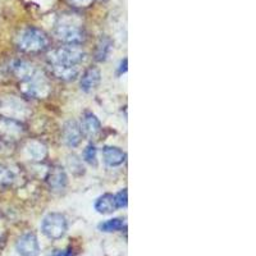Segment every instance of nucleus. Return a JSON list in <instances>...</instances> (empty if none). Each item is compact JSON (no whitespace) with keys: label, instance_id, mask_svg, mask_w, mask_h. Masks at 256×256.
<instances>
[{"label":"nucleus","instance_id":"obj_1","mask_svg":"<svg viewBox=\"0 0 256 256\" xmlns=\"http://www.w3.org/2000/svg\"><path fill=\"white\" fill-rule=\"evenodd\" d=\"M86 59L81 45L67 44L50 52L49 66L52 74L64 81H72L80 73V67Z\"/></svg>","mask_w":256,"mask_h":256},{"label":"nucleus","instance_id":"obj_2","mask_svg":"<svg viewBox=\"0 0 256 256\" xmlns=\"http://www.w3.org/2000/svg\"><path fill=\"white\" fill-rule=\"evenodd\" d=\"M20 90L32 99H45L50 94V84L44 73L34 67L20 78Z\"/></svg>","mask_w":256,"mask_h":256},{"label":"nucleus","instance_id":"obj_3","mask_svg":"<svg viewBox=\"0 0 256 256\" xmlns=\"http://www.w3.org/2000/svg\"><path fill=\"white\" fill-rule=\"evenodd\" d=\"M56 34L58 38L66 44L81 45L84 40V31L82 24L77 18L70 16H63L56 26Z\"/></svg>","mask_w":256,"mask_h":256},{"label":"nucleus","instance_id":"obj_4","mask_svg":"<svg viewBox=\"0 0 256 256\" xmlns=\"http://www.w3.org/2000/svg\"><path fill=\"white\" fill-rule=\"evenodd\" d=\"M49 38L41 28L27 27L18 36V48L24 52H41L49 48Z\"/></svg>","mask_w":256,"mask_h":256},{"label":"nucleus","instance_id":"obj_5","mask_svg":"<svg viewBox=\"0 0 256 256\" xmlns=\"http://www.w3.org/2000/svg\"><path fill=\"white\" fill-rule=\"evenodd\" d=\"M67 219L60 212H50L41 223V230L50 240H59L66 234Z\"/></svg>","mask_w":256,"mask_h":256},{"label":"nucleus","instance_id":"obj_6","mask_svg":"<svg viewBox=\"0 0 256 256\" xmlns=\"http://www.w3.org/2000/svg\"><path fill=\"white\" fill-rule=\"evenodd\" d=\"M16 248L20 256H38L40 254V244L35 233L22 234L18 238Z\"/></svg>","mask_w":256,"mask_h":256},{"label":"nucleus","instance_id":"obj_7","mask_svg":"<svg viewBox=\"0 0 256 256\" xmlns=\"http://www.w3.org/2000/svg\"><path fill=\"white\" fill-rule=\"evenodd\" d=\"M82 136H84V134H82L81 127H80V124L77 122L70 120V122L64 124L63 140L70 148H76V146H78L82 141Z\"/></svg>","mask_w":256,"mask_h":256},{"label":"nucleus","instance_id":"obj_8","mask_svg":"<svg viewBox=\"0 0 256 256\" xmlns=\"http://www.w3.org/2000/svg\"><path fill=\"white\" fill-rule=\"evenodd\" d=\"M81 131L82 134H86L90 138H95L100 134L102 132V123L100 120L96 118L95 114L90 113H84V116H82V122H81Z\"/></svg>","mask_w":256,"mask_h":256},{"label":"nucleus","instance_id":"obj_9","mask_svg":"<svg viewBox=\"0 0 256 256\" xmlns=\"http://www.w3.org/2000/svg\"><path fill=\"white\" fill-rule=\"evenodd\" d=\"M0 108L8 118H13V120H17L18 116H24L27 110V106L24 105V102L22 100L16 99L13 96L10 99H6Z\"/></svg>","mask_w":256,"mask_h":256},{"label":"nucleus","instance_id":"obj_10","mask_svg":"<svg viewBox=\"0 0 256 256\" xmlns=\"http://www.w3.org/2000/svg\"><path fill=\"white\" fill-rule=\"evenodd\" d=\"M100 80H102L100 70L95 67L88 68L81 77V90L84 92H90V91L95 90L99 86Z\"/></svg>","mask_w":256,"mask_h":256},{"label":"nucleus","instance_id":"obj_11","mask_svg":"<svg viewBox=\"0 0 256 256\" xmlns=\"http://www.w3.org/2000/svg\"><path fill=\"white\" fill-rule=\"evenodd\" d=\"M48 184H49L50 188H52L54 191H62V190L66 188L68 182V178L64 169L60 166H54L49 172L46 177Z\"/></svg>","mask_w":256,"mask_h":256},{"label":"nucleus","instance_id":"obj_12","mask_svg":"<svg viewBox=\"0 0 256 256\" xmlns=\"http://www.w3.org/2000/svg\"><path fill=\"white\" fill-rule=\"evenodd\" d=\"M0 132L6 137H18L24 134V126L17 120L3 116L0 118Z\"/></svg>","mask_w":256,"mask_h":256},{"label":"nucleus","instance_id":"obj_13","mask_svg":"<svg viewBox=\"0 0 256 256\" xmlns=\"http://www.w3.org/2000/svg\"><path fill=\"white\" fill-rule=\"evenodd\" d=\"M102 156H104L105 163L110 166H118L124 163L126 152L120 148H114V146H105L102 148Z\"/></svg>","mask_w":256,"mask_h":256},{"label":"nucleus","instance_id":"obj_14","mask_svg":"<svg viewBox=\"0 0 256 256\" xmlns=\"http://www.w3.org/2000/svg\"><path fill=\"white\" fill-rule=\"evenodd\" d=\"M26 152H27V156H28L31 160H35V162H41V160H44L48 154L46 146L38 140L28 141L26 145Z\"/></svg>","mask_w":256,"mask_h":256},{"label":"nucleus","instance_id":"obj_15","mask_svg":"<svg viewBox=\"0 0 256 256\" xmlns=\"http://www.w3.org/2000/svg\"><path fill=\"white\" fill-rule=\"evenodd\" d=\"M95 209L100 214H112L113 212H116V200H114V195L104 194L102 196H100L95 202Z\"/></svg>","mask_w":256,"mask_h":256},{"label":"nucleus","instance_id":"obj_16","mask_svg":"<svg viewBox=\"0 0 256 256\" xmlns=\"http://www.w3.org/2000/svg\"><path fill=\"white\" fill-rule=\"evenodd\" d=\"M112 46H113V42L109 38H102L99 41V44L96 46V52H95V59L98 62H104L106 60L108 56L110 54Z\"/></svg>","mask_w":256,"mask_h":256},{"label":"nucleus","instance_id":"obj_17","mask_svg":"<svg viewBox=\"0 0 256 256\" xmlns=\"http://www.w3.org/2000/svg\"><path fill=\"white\" fill-rule=\"evenodd\" d=\"M123 227H124V222H123L122 218L109 219V220L99 224V230H102V232H108V233L120 230Z\"/></svg>","mask_w":256,"mask_h":256},{"label":"nucleus","instance_id":"obj_18","mask_svg":"<svg viewBox=\"0 0 256 256\" xmlns=\"http://www.w3.org/2000/svg\"><path fill=\"white\" fill-rule=\"evenodd\" d=\"M14 174L10 169L0 164V188H6L13 184Z\"/></svg>","mask_w":256,"mask_h":256},{"label":"nucleus","instance_id":"obj_19","mask_svg":"<svg viewBox=\"0 0 256 256\" xmlns=\"http://www.w3.org/2000/svg\"><path fill=\"white\" fill-rule=\"evenodd\" d=\"M84 162L90 164V166H96V164H98V152H96L95 146L88 145V148H84Z\"/></svg>","mask_w":256,"mask_h":256},{"label":"nucleus","instance_id":"obj_20","mask_svg":"<svg viewBox=\"0 0 256 256\" xmlns=\"http://www.w3.org/2000/svg\"><path fill=\"white\" fill-rule=\"evenodd\" d=\"M114 200H116V209L118 208H126L128 204V196H127V190H120L116 195H114Z\"/></svg>","mask_w":256,"mask_h":256},{"label":"nucleus","instance_id":"obj_21","mask_svg":"<svg viewBox=\"0 0 256 256\" xmlns=\"http://www.w3.org/2000/svg\"><path fill=\"white\" fill-rule=\"evenodd\" d=\"M50 256H74V254H73V251L70 248H67V250L54 251Z\"/></svg>","mask_w":256,"mask_h":256},{"label":"nucleus","instance_id":"obj_22","mask_svg":"<svg viewBox=\"0 0 256 256\" xmlns=\"http://www.w3.org/2000/svg\"><path fill=\"white\" fill-rule=\"evenodd\" d=\"M76 6H88L92 0H70Z\"/></svg>","mask_w":256,"mask_h":256},{"label":"nucleus","instance_id":"obj_23","mask_svg":"<svg viewBox=\"0 0 256 256\" xmlns=\"http://www.w3.org/2000/svg\"><path fill=\"white\" fill-rule=\"evenodd\" d=\"M127 70V59H124V60L120 63V73L122 74L123 72H126Z\"/></svg>","mask_w":256,"mask_h":256},{"label":"nucleus","instance_id":"obj_24","mask_svg":"<svg viewBox=\"0 0 256 256\" xmlns=\"http://www.w3.org/2000/svg\"><path fill=\"white\" fill-rule=\"evenodd\" d=\"M102 2H106V0H102Z\"/></svg>","mask_w":256,"mask_h":256}]
</instances>
